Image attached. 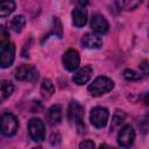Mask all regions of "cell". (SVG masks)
<instances>
[{"label": "cell", "instance_id": "cell-2", "mask_svg": "<svg viewBox=\"0 0 149 149\" xmlns=\"http://www.w3.org/2000/svg\"><path fill=\"white\" fill-rule=\"evenodd\" d=\"M19 129V121L16 116L9 112H5L0 116V133L3 136H13Z\"/></svg>", "mask_w": 149, "mask_h": 149}, {"label": "cell", "instance_id": "cell-7", "mask_svg": "<svg viewBox=\"0 0 149 149\" xmlns=\"http://www.w3.org/2000/svg\"><path fill=\"white\" fill-rule=\"evenodd\" d=\"M15 59V45L14 43H8L0 51V68L7 69L9 68Z\"/></svg>", "mask_w": 149, "mask_h": 149}, {"label": "cell", "instance_id": "cell-9", "mask_svg": "<svg viewBox=\"0 0 149 149\" xmlns=\"http://www.w3.org/2000/svg\"><path fill=\"white\" fill-rule=\"evenodd\" d=\"M135 140V132L130 125L123 126L118 134V143L121 147H130Z\"/></svg>", "mask_w": 149, "mask_h": 149}, {"label": "cell", "instance_id": "cell-10", "mask_svg": "<svg viewBox=\"0 0 149 149\" xmlns=\"http://www.w3.org/2000/svg\"><path fill=\"white\" fill-rule=\"evenodd\" d=\"M91 28L94 33L104 35L108 31L109 29V24L108 21L106 20V17L101 14H94L91 19Z\"/></svg>", "mask_w": 149, "mask_h": 149}, {"label": "cell", "instance_id": "cell-5", "mask_svg": "<svg viewBox=\"0 0 149 149\" xmlns=\"http://www.w3.org/2000/svg\"><path fill=\"white\" fill-rule=\"evenodd\" d=\"M15 78L20 81H30L34 83L38 78V71L34 65H21L15 71Z\"/></svg>", "mask_w": 149, "mask_h": 149}, {"label": "cell", "instance_id": "cell-1", "mask_svg": "<svg viewBox=\"0 0 149 149\" xmlns=\"http://www.w3.org/2000/svg\"><path fill=\"white\" fill-rule=\"evenodd\" d=\"M113 87H114V81L111 78L100 76V77H97L92 81V84H90L88 92L93 97H99V95H102V94L112 91Z\"/></svg>", "mask_w": 149, "mask_h": 149}, {"label": "cell", "instance_id": "cell-8", "mask_svg": "<svg viewBox=\"0 0 149 149\" xmlns=\"http://www.w3.org/2000/svg\"><path fill=\"white\" fill-rule=\"evenodd\" d=\"M79 63H80V57H79V54L77 50L74 49H69L64 52L63 55V64H64V68L68 70V71H74L78 69L79 66Z\"/></svg>", "mask_w": 149, "mask_h": 149}, {"label": "cell", "instance_id": "cell-14", "mask_svg": "<svg viewBox=\"0 0 149 149\" xmlns=\"http://www.w3.org/2000/svg\"><path fill=\"white\" fill-rule=\"evenodd\" d=\"M81 43L87 49H99L102 47V40L98 35L92 33L85 34L81 38Z\"/></svg>", "mask_w": 149, "mask_h": 149}, {"label": "cell", "instance_id": "cell-16", "mask_svg": "<svg viewBox=\"0 0 149 149\" xmlns=\"http://www.w3.org/2000/svg\"><path fill=\"white\" fill-rule=\"evenodd\" d=\"M10 29L15 33H21L26 26V17L23 15H16L14 16L9 22Z\"/></svg>", "mask_w": 149, "mask_h": 149}, {"label": "cell", "instance_id": "cell-18", "mask_svg": "<svg viewBox=\"0 0 149 149\" xmlns=\"http://www.w3.org/2000/svg\"><path fill=\"white\" fill-rule=\"evenodd\" d=\"M15 9V2L12 0L0 1V17H6Z\"/></svg>", "mask_w": 149, "mask_h": 149}, {"label": "cell", "instance_id": "cell-25", "mask_svg": "<svg viewBox=\"0 0 149 149\" xmlns=\"http://www.w3.org/2000/svg\"><path fill=\"white\" fill-rule=\"evenodd\" d=\"M99 149H115V148H113V147H111V146L104 143V144H101V146L99 147Z\"/></svg>", "mask_w": 149, "mask_h": 149}, {"label": "cell", "instance_id": "cell-4", "mask_svg": "<svg viewBox=\"0 0 149 149\" xmlns=\"http://www.w3.org/2000/svg\"><path fill=\"white\" fill-rule=\"evenodd\" d=\"M28 132H29V135H30L31 140H34L35 142H42L45 137L44 123L42 122V120H40L37 118H33V119L29 120Z\"/></svg>", "mask_w": 149, "mask_h": 149}, {"label": "cell", "instance_id": "cell-15", "mask_svg": "<svg viewBox=\"0 0 149 149\" xmlns=\"http://www.w3.org/2000/svg\"><path fill=\"white\" fill-rule=\"evenodd\" d=\"M14 92V85L9 80H0V102L6 100Z\"/></svg>", "mask_w": 149, "mask_h": 149}, {"label": "cell", "instance_id": "cell-23", "mask_svg": "<svg viewBox=\"0 0 149 149\" xmlns=\"http://www.w3.org/2000/svg\"><path fill=\"white\" fill-rule=\"evenodd\" d=\"M79 149H95L94 142L91 140H85L79 144Z\"/></svg>", "mask_w": 149, "mask_h": 149}, {"label": "cell", "instance_id": "cell-6", "mask_svg": "<svg viewBox=\"0 0 149 149\" xmlns=\"http://www.w3.org/2000/svg\"><path fill=\"white\" fill-rule=\"evenodd\" d=\"M108 118H109L108 109L105 107H100V106L92 108L91 114H90V121L95 128H104L107 125Z\"/></svg>", "mask_w": 149, "mask_h": 149}, {"label": "cell", "instance_id": "cell-21", "mask_svg": "<svg viewBox=\"0 0 149 149\" xmlns=\"http://www.w3.org/2000/svg\"><path fill=\"white\" fill-rule=\"evenodd\" d=\"M9 43V31L3 26H0V49Z\"/></svg>", "mask_w": 149, "mask_h": 149}, {"label": "cell", "instance_id": "cell-13", "mask_svg": "<svg viewBox=\"0 0 149 149\" xmlns=\"http://www.w3.org/2000/svg\"><path fill=\"white\" fill-rule=\"evenodd\" d=\"M47 120H48V123L52 127L61 123V121H62V107H61V105H54L48 109Z\"/></svg>", "mask_w": 149, "mask_h": 149}, {"label": "cell", "instance_id": "cell-17", "mask_svg": "<svg viewBox=\"0 0 149 149\" xmlns=\"http://www.w3.org/2000/svg\"><path fill=\"white\" fill-rule=\"evenodd\" d=\"M55 92V86L50 79H43L41 84V94L44 99H49Z\"/></svg>", "mask_w": 149, "mask_h": 149}, {"label": "cell", "instance_id": "cell-20", "mask_svg": "<svg viewBox=\"0 0 149 149\" xmlns=\"http://www.w3.org/2000/svg\"><path fill=\"white\" fill-rule=\"evenodd\" d=\"M116 5L119 6L120 9L133 10V9H135L136 7H139L141 5V1H134V0H130V1H118Z\"/></svg>", "mask_w": 149, "mask_h": 149}, {"label": "cell", "instance_id": "cell-11", "mask_svg": "<svg viewBox=\"0 0 149 149\" xmlns=\"http://www.w3.org/2000/svg\"><path fill=\"white\" fill-rule=\"evenodd\" d=\"M92 74H93V69L90 65H85V66H83L81 69H79L74 73L72 80L77 85H84V84H86L91 79Z\"/></svg>", "mask_w": 149, "mask_h": 149}, {"label": "cell", "instance_id": "cell-24", "mask_svg": "<svg viewBox=\"0 0 149 149\" xmlns=\"http://www.w3.org/2000/svg\"><path fill=\"white\" fill-rule=\"evenodd\" d=\"M148 62L147 61H143L142 62V64L140 65V68H141V70L143 71V74H148Z\"/></svg>", "mask_w": 149, "mask_h": 149}, {"label": "cell", "instance_id": "cell-12", "mask_svg": "<svg viewBox=\"0 0 149 149\" xmlns=\"http://www.w3.org/2000/svg\"><path fill=\"white\" fill-rule=\"evenodd\" d=\"M72 23L77 28H81L87 22V10L84 7H76L72 13Z\"/></svg>", "mask_w": 149, "mask_h": 149}, {"label": "cell", "instance_id": "cell-26", "mask_svg": "<svg viewBox=\"0 0 149 149\" xmlns=\"http://www.w3.org/2000/svg\"><path fill=\"white\" fill-rule=\"evenodd\" d=\"M33 149H41V148H33Z\"/></svg>", "mask_w": 149, "mask_h": 149}, {"label": "cell", "instance_id": "cell-3", "mask_svg": "<svg viewBox=\"0 0 149 149\" xmlns=\"http://www.w3.org/2000/svg\"><path fill=\"white\" fill-rule=\"evenodd\" d=\"M68 119L70 122L74 123L78 129H83L84 123H83V119H84V107L78 102V101H71L68 108Z\"/></svg>", "mask_w": 149, "mask_h": 149}, {"label": "cell", "instance_id": "cell-22", "mask_svg": "<svg viewBox=\"0 0 149 149\" xmlns=\"http://www.w3.org/2000/svg\"><path fill=\"white\" fill-rule=\"evenodd\" d=\"M123 78L129 80V81H136V80H140L141 79V74L137 73L136 71L134 70H130V69H126L123 71Z\"/></svg>", "mask_w": 149, "mask_h": 149}, {"label": "cell", "instance_id": "cell-19", "mask_svg": "<svg viewBox=\"0 0 149 149\" xmlns=\"http://www.w3.org/2000/svg\"><path fill=\"white\" fill-rule=\"evenodd\" d=\"M125 119H126V114H125V112H122V111H119V109H118V111L114 113L113 118H112L111 132H114L115 129L120 128V126L123 123Z\"/></svg>", "mask_w": 149, "mask_h": 149}]
</instances>
